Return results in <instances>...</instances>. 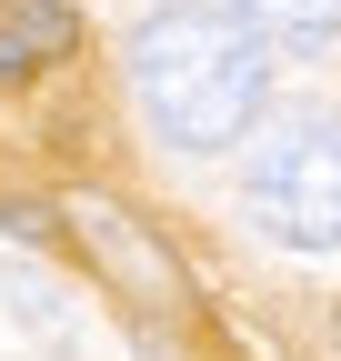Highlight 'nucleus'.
I'll return each mask as SVG.
<instances>
[{
  "instance_id": "obj_1",
  "label": "nucleus",
  "mask_w": 341,
  "mask_h": 361,
  "mask_svg": "<svg viewBox=\"0 0 341 361\" xmlns=\"http://www.w3.org/2000/svg\"><path fill=\"white\" fill-rule=\"evenodd\" d=\"M131 90L170 151H231L271 101V51L211 0H170L131 30Z\"/></svg>"
},
{
  "instance_id": "obj_2",
  "label": "nucleus",
  "mask_w": 341,
  "mask_h": 361,
  "mask_svg": "<svg viewBox=\"0 0 341 361\" xmlns=\"http://www.w3.org/2000/svg\"><path fill=\"white\" fill-rule=\"evenodd\" d=\"M241 211L281 251H341V121L331 111H281L251 141Z\"/></svg>"
},
{
  "instance_id": "obj_3",
  "label": "nucleus",
  "mask_w": 341,
  "mask_h": 361,
  "mask_svg": "<svg viewBox=\"0 0 341 361\" xmlns=\"http://www.w3.org/2000/svg\"><path fill=\"white\" fill-rule=\"evenodd\" d=\"M61 231L80 241V251H91L101 261V281L120 291V301H131V311H181V261H170V241L151 231V221L141 211H120L111 191H80L70 211H61Z\"/></svg>"
},
{
  "instance_id": "obj_4",
  "label": "nucleus",
  "mask_w": 341,
  "mask_h": 361,
  "mask_svg": "<svg viewBox=\"0 0 341 361\" xmlns=\"http://www.w3.org/2000/svg\"><path fill=\"white\" fill-rule=\"evenodd\" d=\"M80 51V20L61 11V0H11L0 11V80H30V71H51Z\"/></svg>"
},
{
  "instance_id": "obj_5",
  "label": "nucleus",
  "mask_w": 341,
  "mask_h": 361,
  "mask_svg": "<svg viewBox=\"0 0 341 361\" xmlns=\"http://www.w3.org/2000/svg\"><path fill=\"white\" fill-rule=\"evenodd\" d=\"M221 11L261 40V51H331L341 40V0H221Z\"/></svg>"
},
{
  "instance_id": "obj_6",
  "label": "nucleus",
  "mask_w": 341,
  "mask_h": 361,
  "mask_svg": "<svg viewBox=\"0 0 341 361\" xmlns=\"http://www.w3.org/2000/svg\"><path fill=\"white\" fill-rule=\"evenodd\" d=\"M11 311H20V331H40V341H70V322H61V291H40L30 271H11Z\"/></svg>"
},
{
  "instance_id": "obj_7",
  "label": "nucleus",
  "mask_w": 341,
  "mask_h": 361,
  "mask_svg": "<svg viewBox=\"0 0 341 361\" xmlns=\"http://www.w3.org/2000/svg\"><path fill=\"white\" fill-rule=\"evenodd\" d=\"M0 231H11V241H51L61 211H51V201H0Z\"/></svg>"
},
{
  "instance_id": "obj_8",
  "label": "nucleus",
  "mask_w": 341,
  "mask_h": 361,
  "mask_svg": "<svg viewBox=\"0 0 341 361\" xmlns=\"http://www.w3.org/2000/svg\"><path fill=\"white\" fill-rule=\"evenodd\" d=\"M141 361H181V351H170V341H141Z\"/></svg>"
}]
</instances>
